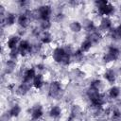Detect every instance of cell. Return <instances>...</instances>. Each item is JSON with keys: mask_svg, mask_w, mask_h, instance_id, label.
<instances>
[{"mask_svg": "<svg viewBox=\"0 0 121 121\" xmlns=\"http://www.w3.org/2000/svg\"><path fill=\"white\" fill-rule=\"evenodd\" d=\"M36 67H37L39 70H43V64H37Z\"/></svg>", "mask_w": 121, "mask_h": 121, "instance_id": "obj_34", "label": "cell"}, {"mask_svg": "<svg viewBox=\"0 0 121 121\" xmlns=\"http://www.w3.org/2000/svg\"><path fill=\"white\" fill-rule=\"evenodd\" d=\"M115 30H116V33H117L118 38H119V39H121V24H120L117 27H115Z\"/></svg>", "mask_w": 121, "mask_h": 121, "instance_id": "obj_33", "label": "cell"}, {"mask_svg": "<svg viewBox=\"0 0 121 121\" xmlns=\"http://www.w3.org/2000/svg\"><path fill=\"white\" fill-rule=\"evenodd\" d=\"M61 92V84L58 80H53L48 86V96L51 98H56L60 95Z\"/></svg>", "mask_w": 121, "mask_h": 121, "instance_id": "obj_4", "label": "cell"}, {"mask_svg": "<svg viewBox=\"0 0 121 121\" xmlns=\"http://www.w3.org/2000/svg\"><path fill=\"white\" fill-rule=\"evenodd\" d=\"M97 10H98V13L100 15H102L104 17H109V16H111L112 14L114 13L115 8H114V6L112 3L109 2L108 4H106L105 6H103L102 8L97 9Z\"/></svg>", "mask_w": 121, "mask_h": 121, "instance_id": "obj_9", "label": "cell"}, {"mask_svg": "<svg viewBox=\"0 0 121 121\" xmlns=\"http://www.w3.org/2000/svg\"><path fill=\"white\" fill-rule=\"evenodd\" d=\"M90 88L95 89V90H97V91H100L101 88H102V82H101V80L100 79H94L90 83Z\"/></svg>", "mask_w": 121, "mask_h": 121, "instance_id": "obj_27", "label": "cell"}, {"mask_svg": "<svg viewBox=\"0 0 121 121\" xmlns=\"http://www.w3.org/2000/svg\"><path fill=\"white\" fill-rule=\"evenodd\" d=\"M112 28V22L110 17H103L99 23V31H110Z\"/></svg>", "mask_w": 121, "mask_h": 121, "instance_id": "obj_12", "label": "cell"}, {"mask_svg": "<svg viewBox=\"0 0 121 121\" xmlns=\"http://www.w3.org/2000/svg\"><path fill=\"white\" fill-rule=\"evenodd\" d=\"M83 54H84V53H83V52H81V50H80V49L75 50V51L73 52V54H72V60L77 61V62L81 61V60H83V57H84V55H83Z\"/></svg>", "mask_w": 121, "mask_h": 121, "instance_id": "obj_24", "label": "cell"}, {"mask_svg": "<svg viewBox=\"0 0 121 121\" xmlns=\"http://www.w3.org/2000/svg\"><path fill=\"white\" fill-rule=\"evenodd\" d=\"M21 42V37L18 36V35H12L10 36L8 40H7V47L9 49V50H12V49H15L18 47L19 43Z\"/></svg>", "mask_w": 121, "mask_h": 121, "instance_id": "obj_10", "label": "cell"}, {"mask_svg": "<svg viewBox=\"0 0 121 121\" xmlns=\"http://www.w3.org/2000/svg\"><path fill=\"white\" fill-rule=\"evenodd\" d=\"M112 120L119 121L121 119V112L119 110H113L112 112Z\"/></svg>", "mask_w": 121, "mask_h": 121, "instance_id": "obj_30", "label": "cell"}, {"mask_svg": "<svg viewBox=\"0 0 121 121\" xmlns=\"http://www.w3.org/2000/svg\"><path fill=\"white\" fill-rule=\"evenodd\" d=\"M87 97L89 98L92 106L95 109H101L102 106L105 104L106 100H105V96L103 94L100 93V91L92 89L89 87V89L86 92Z\"/></svg>", "mask_w": 121, "mask_h": 121, "instance_id": "obj_1", "label": "cell"}, {"mask_svg": "<svg viewBox=\"0 0 121 121\" xmlns=\"http://www.w3.org/2000/svg\"><path fill=\"white\" fill-rule=\"evenodd\" d=\"M33 87L32 86V82H28V81H22L20 83V85L17 87L16 89V93L19 95H25L28 93V91L30 90V88Z\"/></svg>", "mask_w": 121, "mask_h": 121, "instance_id": "obj_11", "label": "cell"}, {"mask_svg": "<svg viewBox=\"0 0 121 121\" xmlns=\"http://www.w3.org/2000/svg\"><path fill=\"white\" fill-rule=\"evenodd\" d=\"M43 115V110L41 105H36L31 110V119L32 120H39Z\"/></svg>", "mask_w": 121, "mask_h": 121, "instance_id": "obj_14", "label": "cell"}, {"mask_svg": "<svg viewBox=\"0 0 121 121\" xmlns=\"http://www.w3.org/2000/svg\"><path fill=\"white\" fill-rule=\"evenodd\" d=\"M18 56H20V52H19V49L18 47L15 48V49H12V50H9V59L11 60H16L18 58Z\"/></svg>", "mask_w": 121, "mask_h": 121, "instance_id": "obj_29", "label": "cell"}, {"mask_svg": "<svg viewBox=\"0 0 121 121\" xmlns=\"http://www.w3.org/2000/svg\"><path fill=\"white\" fill-rule=\"evenodd\" d=\"M79 108L77 106V105H75L73 108H72V110H71V114H70V119H74L78 114V112H79Z\"/></svg>", "mask_w": 121, "mask_h": 121, "instance_id": "obj_31", "label": "cell"}, {"mask_svg": "<svg viewBox=\"0 0 121 121\" xmlns=\"http://www.w3.org/2000/svg\"><path fill=\"white\" fill-rule=\"evenodd\" d=\"M61 112H62L61 108H60V106H58V105H55V106H52V107L50 108L48 113H49V116H50L51 118H58V117L60 116Z\"/></svg>", "mask_w": 121, "mask_h": 121, "instance_id": "obj_21", "label": "cell"}, {"mask_svg": "<svg viewBox=\"0 0 121 121\" xmlns=\"http://www.w3.org/2000/svg\"><path fill=\"white\" fill-rule=\"evenodd\" d=\"M18 49L20 52V56L26 57L27 55H30L32 53V44L27 40H21Z\"/></svg>", "mask_w": 121, "mask_h": 121, "instance_id": "obj_6", "label": "cell"}, {"mask_svg": "<svg viewBox=\"0 0 121 121\" xmlns=\"http://www.w3.org/2000/svg\"><path fill=\"white\" fill-rule=\"evenodd\" d=\"M21 112H22L21 106L16 103V104H14V105L11 106V108L9 110V112L8 113H9V115L10 117H18L20 115Z\"/></svg>", "mask_w": 121, "mask_h": 121, "instance_id": "obj_19", "label": "cell"}, {"mask_svg": "<svg viewBox=\"0 0 121 121\" xmlns=\"http://www.w3.org/2000/svg\"><path fill=\"white\" fill-rule=\"evenodd\" d=\"M30 18H31V11L30 10H26L25 12H22V13H20L18 15V17H17V24L21 27L26 28L29 26Z\"/></svg>", "mask_w": 121, "mask_h": 121, "instance_id": "obj_5", "label": "cell"}, {"mask_svg": "<svg viewBox=\"0 0 121 121\" xmlns=\"http://www.w3.org/2000/svg\"><path fill=\"white\" fill-rule=\"evenodd\" d=\"M16 67V61L14 60H8L7 62H6V69H7V72L8 73H11Z\"/></svg>", "mask_w": 121, "mask_h": 121, "instance_id": "obj_26", "label": "cell"}, {"mask_svg": "<svg viewBox=\"0 0 121 121\" xmlns=\"http://www.w3.org/2000/svg\"><path fill=\"white\" fill-rule=\"evenodd\" d=\"M52 8L50 5H42L37 9V15L42 21H50Z\"/></svg>", "mask_w": 121, "mask_h": 121, "instance_id": "obj_3", "label": "cell"}, {"mask_svg": "<svg viewBox=\"0 0 121 121\" xmlns=\"http://www.w3.org/2000/svg\"><path fill=\"white\" fill-rule=\"evenodd\" d=\"M69 28H70V30H71L72 32H74V33H79V32L82 30L83 26H82V24H81L79 21H73V22L70 23Z\"/></svg>", "mask_w": 121, "mask_h": 121, "instance_id": "obj_22", "label": "cell"}, {"mask_svg": "<svg viewBox=\"0 0 121 121\" xmlns=\"http://www.w3.org/2000/svg\"><path fill=\"white\" fill-rule=\"evenodd\" d=\"M82 26H83V27L86 29V31H88L89 33H91V32L96 30V27H95L94 22L91 21V20H86L85 23H84Z\"/></svg>", "mask_w": 121, "mask_h": 121, "instance_id": "obj_25", "label": "cell"}, {"mask_svg": "<svg viewBox=\"0 0 121 121\" xmlns=\"http://www.w3.org/2000/svg\"><path fill=\"white\" fill-rule=\"evenodd\" d=\"M87 38H89L91 40V42L93 43V44H94V43H97L101 41L102 35H101V32L99 30H95V31L91 32Z\"/></svg>", "mask_w": 121, "mask_h": 121, "instance_id": "obj_20", "label": "cell"}, {"mask_svg": "<svg viewBox=\"0 0 121 121\" xmlns=\"http://www.w3.org/2000/svg\"><path fill=\"white\" fill-rule=\"evenodd\" d=\"M92 46H93V43L91 42V40L89 38H86L84 41L81 42L80 46H79V49L81 50V52L86 53V52L90 51V49L92 48Z\"/></svg>", "mask_w": 121, "mask_h": 121, "instance_id": "obj_23", "label": "cell"}, {"mask_svg": "<svg viewBox=\"0 0 121 121\" xmlns=\"http://www.w3.org/2000/svg\"><path fill=\"white\" fill-rule=\"evenodd\" d=\"M37 75L36 73V69L31 67V68H28L26 69L24 74H23V79L22 81H28V82H32L33 78H35V76Z\"/></svg>", "mask_w": 121, "mask_h": 121, "instance_id": "obj_13", "label": "cell"}, {"mask_svg": "<svg viewBox=\"0 0 121 121\" xmlns=\"http://www.w3.org/2000/svg\"><path fill=\"white\" fill-rule=\"evenodd\" d=\"M68 52H66V50L64 49V47H60V46H58L56 47L53 52H52V58L54 60L55 62L57 63H60L61 64V62L63 61L65 56L67 55Z\"/></svg>", "mask_w": 121, "mask_h": 121, "instance_id": "obj_7", "label": "cell"}, {"mask_svg": "<svg viewBox=\"0 0 121 121\" xmlns=\"http://www.w3.org/2000/svg\"><path fill=\"white\" fill-rule=\"evenodd\" d=\"M101 121H105V120H101Z\"/></svg>", "mask_w": 121, "mask_h": 121, "instance_id": "obj_35", "label": "cell"}, {"mask_svg": "<svg viewBox=\"0 0 121 121\" xmlns=\"http://www.w3.org/2000/svg\"><path fill=\"white\" fill-rule=\"evenodd\" d=\"M120 56V49L114 45H111L108 47V51L103 55L102 60L104 62L109 63L115 61Z\"/></svg>", "mask_w": 121, "mask_h": 121, "instance_id": "obj_2", "label": "cell"}, {"mask_svg": "<svg viewBox=\"0 0 121 121\" xmlns=\"http://www.w3.org/2000/svg\"><path fill=\"white\" fill-rule=\"evenodd\" d=\"M109 2L107 1V0H97V1H95V7L97 8V9H100V8H102L103 6H105L106 4H108Z\"/></svg>", "mask_w": 121, "mask_h": 121, "instance_id": "obj_32", "label": "cell"}, {"mask_svg": "<svg viewBox=\"0 0 121 121\" xmlns=\"http://www.w3.org/2000/svg\"><path fill=\"white\" fill-rule=\"evenodd\" d=\"M103 78L110 83V84H113L116 80V73L113 69H108L104 75H103Z\"/></svg>", "mask_w": 121, "mask_h": 121, "instance_id": "obj_16", "label": "cell"}, {"mask_svg": "<svg viewBox=\"0 0 121 121\" xmlns=\"http://www.w3.org/2000/svg\"><path fill=\"white\" fill-rule=\"evenodd\" d=\"M53 40L52 34L49 31H42L40 34V41L43 44H49Z\"/></svg>", "mask_w": 121, "mask_h": 121, "instance_id": "obj_17", "label": "cell"}, {"mask_svg": "<svg viewBox=\"0 0 121 121\" xmlns=\"http://www.w3.org/2000/svg\"><path fill=\"white\" fill-rule=\"evenodd\" d=\"M120 94H121V89L118 87V86H112L109 91H108V96L112 99H116L120 96Z\"/></svg>", "mask_w": 121, "mask_h": 121, "instance_id": "obj_18", "label": "cell"}, {"mask_svg": "<svg viewBox=\"0 0 121 121\" xmlns=\"http://www.w3.org/2000/svg\"><path fill=\"white\" fill-rule=\"evenodd\" d=\"M43 84H44L43 76L42 74H40V73L37 74V75L35 76V78H33V80H32V86H33L35 89L40 90V89L43 88Z\"/></svg>", "mask_w": 121, "mask_h": 121, "instance_id": "obj_15", "label": "cell"}, {"mask_svg": "<svg viewBox=\"0 0 121 121\" xmlns=\"http://www.w3.org/2000/svg\"><path fill=\"white\" fill-rule=\"evenodd\" d=\"M52 26V24L50 21H42L41 22V25H40V27L43 31H48Z\"/></svg>", "mask_w": 121, "mask_h": 121, "instance_id": "obj_28", "label": "cell"}, {"mask_svg": "<svg viewBox=\"0 0 121 121\" xmlns=\"http://www.w3.org/2000/svg\"><path fill=\"white\" fill-rule=\"evenodd\" d=\"M17 22V17L16 14L13 12H7L5 17L1 19V25L4 26H11Z\"/></svg>", "mask_w": 121, "mask_h": 121, "instance_id": "obj_8", "label": "cell"}]
</instances>
